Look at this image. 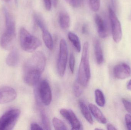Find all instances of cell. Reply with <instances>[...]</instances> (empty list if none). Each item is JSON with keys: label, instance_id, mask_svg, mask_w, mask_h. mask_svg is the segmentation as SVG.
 Segmentation results:
<instances>
[{"label": "cell", "instance_id": "obj_1", "mask_svg": "<svg viewBox=\"0 0 131 130\" xmlns=\"http://www.w3.org/2000/svg\"><path fill=\"white\" fill-rule=\"evenodd\" d=\"M3 10L5 21V30L1 37L0 45L4 49L10 50L13 49L15 41V22L6 8L4 7Z\"/></svg>", "mask_w": 131, "mask_h": 130}, {"label": "cell", "instance_id": "obj_2", "mask_svg": "<svg viewBox=\"0 0 131 130\" xmlns=\"http://www.w3.org/2000/svg\"><path fill=\"white\" fill-rule=\"evenodd\" d=\"M89 44L88 42H86L83 46L77 80L83 87H86L88 86L91 79V72L89 65Z\"/></svg>", "mask_w": 131, "mask_h": 130}, {"label": "cell", "instance_id": "obj_3", "mask_svg": "<svg viewBox=\"0 0 131 130\" xmlns=\"http://www.w3.org/2000/svg\"><path fill=\"white\" fill-rule=\"evenodd\" d=\"M19 37L21 47L26 52H34L41 45L40 40L31 34L24 27L20 28Z\"/></svg>", "mask_w": 131, "mask_h": 130}, {"label": "cell", "instance_id": "obj_4", "mask_svg": "<svg viewBox=\"0 0 131 130\" xmlns=\"http://www.w3.org/2000/svg\"><path fill=\"white\" fill-rule=\"evenodd\" d=\"M46 64L45 54L41 51L34 53L25 63L24 71H31L42 73L44 70Z\"/></svg>", "mask_w": 131, "mask_h": 130}, {"label": "cell", "instance_id": "obj_5", "mask_svg": "<svg viewBox=\"0 0 131 130\" xmlns=\"http://www.w3.org/2000/svg\"><path fill=\"white\" fill-rule=\"evenodd\" d=\"M20 111L14 109L5 112L0 118V130L12 129L17 121Z\"/></svg>", "mask_w": 131, "mask_h": 130}, {"label": "cell", "instance_id": "obj_6", "mask_svg": "<svg viewBox=\"0 0 131 130\" xmlns=\"http://www.w3.org/2000/svg\"><path fill=\"white\" fill-rule=\"evenodd\" d=\"M68 57L67 44L65 40L62 39L60 42V52L57 65L58 72L60 77H63L65 74Z\"/></svg>", "mask_w": 131, "mask_h": 130}, {"label": "cell", "instance_id": "obj_7", "mask_svg": "<svg viewBox=\"0 0 131 130\" xmlns=\"http://www.w3.org/2000/svg\"><path fill=\"white\" fill-rule=\"evenodd\" d=\"M108 12L113 39L115 42H119L121 40L122 35L121 23L115 15V12L110 7L108 9Z\"/></svg>", "mask_w": 131, "mask_h": 130}, {"label": "cell", "instance_id": "obj_8", "mask_svg": "<svg viewBox=\"0 0 131 130\" xmlns=\"http://www.w3.org/2000/svg\"><path fill=\"white\" fill-rule=\"evenodd\" d=\"M38 93L42 104L46 106L50 105L52 101V92L49 83L45 79L41 81L38 87Z\"/></svg>", "mask_w": 131, "mask_h": 130}, {"label": "cell", "instance_id": "obj_9", "mask_svg": "<svg viewBox=\"0 0 131 130\" xmlns=\"http://www.w3.org/2000/svg\"><path fill=\"white\" fill-rule=\"evenodd\" d=\"M60 113L69 122L71 126L72 129L80 130L81 129V123L75 114L72 110L62 109L60 111Z\"/></svg>", "mask_w": 131, "mask_h": 130}, {"label": "cell", "instance_id": "obj_10", "mask_svg": "<svg viewBox=\"0 0 131 130\" xmlns=\"http://www.w3.org/2000/svg\"><path fill=\"white\" fill-rule=\"evenodd\" d=\"M17 97L16 91L11 87H4L0 89V104L10 103L14 100Z\"/></svg>", "mask_w": 131, "mask_h": 130}, {"label": "cell", "instance_id": "obj_11", "mask_svg": "<svg viewBox=\"0 0 131 130\" xmlns=\"http://www.w3.org/2000/svg\"><path fill=\"white\" fill-rule=\"evenodd\" d=\"M114 74L115 78L118 79L127 78L131 76L130 68L126 63H120L115 66L114 68Z\"/></svg>", "mask_w": 131, "mask_h": 130}, {"label": "cell", "instance_id": "obj_12", "mask_svg": "<svg viewBox=\"0 0 131 130\" xmlns=\"http://www.w3.org/2000/svg\"><path fill=\"white\" fill-rule=\"evenodd\" d=\"M94 19L99 36L102 39L106 38L108 36V27L106 22L98 14L95 15Z\"/></svg>", "mask_w": 131, "mask_h": 130}, {"label": "cell", "instance_id": "obj_13", "mask_svg": "<svg viewBox=\"0 0 131 130\" xmlns=\"http://www.w3.org/2000/svg\"><path fill=\"white\" fill-rule=\"evenodd\" d=\"M89 108L92 114L99 122L103 124H105L107 123L106 118L96 105L93 104H90L89 105Z\"/></svg>", "mask_w": 131, "mask_h": 130}, {"label": "cell", "instance_id": "obj_14", "mask_svg": "<svg viewBox=\"0 0 131 130\" xmlns=\"http://www.w3.org/2000/svg\"><path fill=\"white\" fill-rule=\"evenodd\" d=\"M59 23L60 26L63 30H67L69 28L71 24V19L67 12L62 11L59 13Z\"/></svg>", "mask_w": 131, "mask_h": 130}, {"label": "cell", "instance_id": "obj_15", "mask_svg": "<svg viewBox=\"0 0 131 130\" xmlns=\"http://www.w3.org/2000/svg\"><path fill=\"white\" fill-rule=\"evenodd\" d=\"M19 61V54L16 49H13L8 55L6 63L8 66L15 67L17 65Z\"/></svg>", "mask_w": 131, "mask_h": 130}, {"label": "cell", "instance_id": "obj_16", "mask_svg": "<svg viewBox=\"0 0 131 130\" xmlns=\"http://www.w3.org/2000/svg\"><path fill=\"white\" fill-rule=\"evenodd\" d=\"M79 107L81 112L85 119L90 124H93L94 122L92 117L90 113V110L88 108L86 104L83 102L80 101L79 102Z\"/></svg>", "mask_w": 131, "mask_h": 130}, {"label": "cell", "instance_id": "obj_17", "mask_svg": "<svg viewBox=\"0 0 131 130\" xmlns=\"http://www.w3.org/2000/svg\"><path fill=\"white\" fill-rule=\"evenodd\" d=\"M94 52L97 63L101 64L104 61V56L101 45L98 40H95L94 43Z\"/></svg>", "mask_w": 131, "mask_h": 130}, {"label": "cell", "instance_id": "obj_18", "mask_svg": "<svg viewBox=\"0 0 131 130\" xmlns=\"http://www.w3.org/2000/svg\"><path fill=\"white\" fill-rule=\"evenodd\" d=\"M42 31V38L47 48L52 50L53 48V42L51 34L47 29Z\"/></svg>", "mask_w": 131, "mask_h": 130}, {"label": "cell", "instance_id": "obj_19", "mask_svg": "<svg viewBox=\"0 0 131 130\" xmlns=\"http://www.w3.org/2000/svg\"><path fill=\"white\" fill-rule=\"evenodd\" d=\"M68 38L74 46L76 51L78 52H80L81 50V44L78 36L74 33L69 32L68 34Z\"/></svg>", "mask_w": 131, "mask_h": 130}, {"label": "cell", "instance_id": "obj_20", "mask_svg": "<svg viewBox=\"0 0 131 130\" xmlns=\"http://www.w3.org/2000/svg\"><path fill=\"white\" fill-rule=\"evenodd\" d=\"M95 102L98 106L100 107L104 106L105 104V100L103 92L100 89H96L95 91Z\"/></svg>", "mask_w": 131, "mask_h": 130}, {"label": "cell", "instance_id": "obj_21", "mask_svg": "<svg viewBox=\"0 0 131 130\" xmlns=\"http://www.w3.org/2000/svg\"><path fill=\"white\" fill-rule=\"evenodd\" d=\"M34 20L35 24L42 31L47 29L46 24L42 17L38 14H35L34 16Z\"/></svg>", "mask_w": 131, "mask_h": 130}, {"label": "cell", "instance_id": "obj_22", "mask_svg": "<svg viewBox=\"0 0 131 130\" xmlns=\"http://www.w3.org/2000/svg\"><path fill=\"white\" fill-rule=\"evenodd\" d=\"M41 117L43 126L46 130H50L51 126L49 118L45 111L41 110L40 111Z\"/></svg>", "mask_w": 131, "mask_h": 130}, {"label": "cell", "instance_id": "obj_23", "mask_svg": "<svg viewBox=\"0 0 131 130\" xmlns=\"http://www.w3.org/2000/svg\"><path fill=\"white\" fill-rule=\"evenodd\" d=\"M53 126L55 130H63L68 129L64 123L57 118H54L52 120Z\"/></svg>", "mask_w": 131, "mask_h": 130}, {"label": "cell", "instance_id": "obj_24", "mask_svg": "<svg viewBox=\"0 0 131 130\" xmlns=\"http://www.w3.org/2000/svg\"><path fill=\"white\" fill-rule=\"evenodd\" d=\"M89 5L92 11L97 12L100 7V0H89Z\"/></svg>", "mask_w": 131, "mask_h": 130}, {"label": "cell", "instance_id": "obj_25", "mask_svg": "<svg viewBox=\"0 0 131 130\" xmlns=\"http://www.w3.org/2000/svg\"><path fill=\"white\" fill-rule=\"evenodd\" d=\"M83 87L78 81L75 82L74 86V91L75 95L76 97H78L81 94L83 91Z\"/></svg>", "mask_w": 131, "mask_h": 130}, {"label": "cell", "instance_id": "obj_26", "mask_svg": "<svg viewBox=\"0 0 131 130\" xmlns=\"http://www.w3.org/2000/svg\"><path fill=\"white\" fill-rule=\"evenodd\" d=\"M72 7L78 8L81 7L84 3V0H65Z\"/></svg>", "mask_w": 131, "mask_h": 130}, {"label": "cell", "instance_id": "obj_27", "mask_svg": "<svg viewBox=\"0 0 131 130\" xmlns=\"http://www.w3.org/2000/svg\"><path fill=\"white\" fill-rule=\"evenodd\" d=\"M75 64V58L73 53L70 54L69 59V66L72 73H74Z\"/></svg>", "mask_w": 131, "mask_h": 130}, {"label": "cell", "instance_id": "obj_28", "mask_svg": "<svg viewBox=\"0 0 131 130\" xmlns=\"http://www.w3.org/2000/svg\"><path fill=\"white\" fill-rule=\"evenodd\" d=\"M122 102L126 110L131 114V102L129 101L126 100L125 98H124L122 99Z\"/></svg>", "mask_w": 131, "mask_h": 130}, {"label": "cell", "instance_id": "obj_29", "mask_svg": "<svg viewBox=\"0 0 131 130\" xmlns=\"http://www.w3.org/2000/svg\"><path fill=\"white\" fill-rule=\"evenodd\" d=\"M125 121L128 129L131 130V115L127 114L125 116Z\"/></svg>", "mask_w": 131, "mask_h": 130}, {"label": "cell", "instance_id": "obj_30", "mask_svg": "<svg viewBox=\"0 0 131 130\" xmlns=\"http://www.w3.org/2000/svg\"><path fill=\"white\" fill-rule=\"evenodd\" d=\"M45 7L47 11H50L52 8V2L51 0H43Z\"/></svg>", "mask_w": 131, "mask_h": 130}, {"label": "cell", "instance_id": "obj_31", "mask_svg": "<svg viewBox=\"0 0 131 130\" xmlns=\"http://www.w3.org/2000/svg\"><path fill=\"white\" fill-rule=\"evenodd\" d=\"M30 129L31 130H43L42 128L39 124L37 123H34L31 124L30 126Z\"/></svg>", "mask_w": 131, "mask_h": 130}, {"label": "cell", "instance_id": "obj_32", "mask_svg": "<svg viewBox=\"0 0 131 130\" xmlns=\"http://www.w3.org/2000/svg\"><path fill=\"white\" fill-rule=\"evenodd\" d=\"M82 33L83 34H87L88 33V25L86 24H84L82 27Z\"/></svg>", "mask_w": 131, "mask_h": 130}, {"label": "cell", "instance_id": "obj_33", "mask_svg": "<svg viewBox=\"0 0 131 130\" xmlns=\"http://www.w3.org/2000/svg\"><path fill=\"white\" fill-rule=\"evenodd\" d=\"M111 4L112 8L113 10L115 11V8L116 7V0H111Z\"/></svg>", "mask_w": 131, "mask_h": 130}, {"label": "cell", "instance_id": "obj_34", "mask_svg": "<svg viewBox=\"0 0 131 130\" xmlns=\"http://www.w3.org/2000/svg\"><path fill=\"white\" fill-rule=\"evenodd\" d=\"M107 129L108 130H117V129L115 128V127L114 125L112 124H108L107 125Z\"/></svg>", "mask_w": 131, "mask_h": 130}, {"label": "cell", "instance_id": "obj_35", "mask_svg": "<svg viewBox=\"0 0 131 130\" xmlns=\"http://www.w3.org/2000/svg\"><path fill=\"white\" fill-rule=\"evenodd\" d=\"M127 88L128 90L131 91V79L128 83L127 85Z\"/></svg>", "mask_w": 131, "mask_h": 130}, {"label": "cell", "instance_id": "obj_36", "mask_svg": "<svg viewBox=\"0 0 131 130\" xmlns=\"http://www.w3.org/2000/svg\"><path fill=\"white\" fill-rule=\"evenodd\" d=\"M10 0H4V1L5 2H9Z\"/></svg>", "mask_w": 131, "mask_h": 130}, {"label": "cell", "instance_id": "obj_37", "mask_svg": "<svg viewBox=\"0 0 131 130\" xmlns=\"http://www.w3.org/2000/svg\"><path fill=\"white\" fill-rule=\"evenodd\" d=\"M129 20L131 21V11L130 14V16H129Z\"/></svg>", "mask_w": 131, "mask_h": 130}]
</instances>
